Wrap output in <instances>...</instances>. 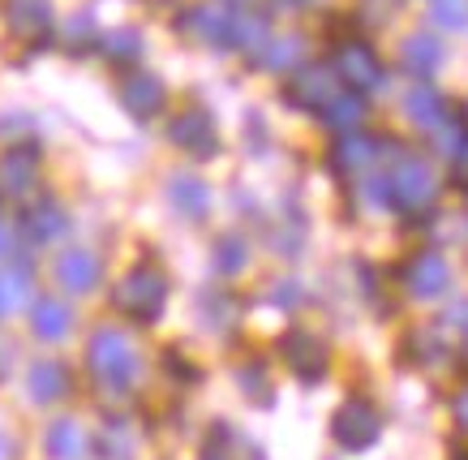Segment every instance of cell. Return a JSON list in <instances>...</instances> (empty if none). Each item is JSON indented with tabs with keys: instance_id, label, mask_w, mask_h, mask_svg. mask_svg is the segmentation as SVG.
I'll return each mask as SVG.
<instances>
[{
	"instance_id": "cell-1",
	"label": "cell",
	"mask_w": 468,
	"mask_h": 460,
	"mask_svg": "<svg viewBox=\"0 0 468 460\" xmlns=\"http://www.w3.org/2000/svg\"><path fill=\"white\" fill-rule=\"evenodd\" d=\"M86 366L90 379L100 383V391L108 396H129L138 374H143V358L121 327H95L86 340Z\"/></svg>"
},
{
	"instance_id": "cell-2",
	"label": "cell",
	"mask_w": 468,
	"mask_h": 460,
	"mask_svg": "<svg viewBox=\"0 0 468 460\" xmlns=\"http://www.w3.org/2000/svg\"><path fill=\"white\" fill-rule=\"evenodd\" d=\"M168 293H172V284H168V275H164V267L138 262V267H129V272L121 275V284L112 288V310L133 318V323H143V327H151V323L164 318Z\"/></svg>"
},
{
	"instance_id": "cell-3",
	"label": "cell",
	"mask_w": 468,
	"mask_h": 460,
	"mask_svg": "<svg viewBox=\"0 0 468 460\" xmlns=\"http://www.w3.org/2000/svg\"><path fill=\"white\" fill-rule=\"evenodd\" d=\"M387 207H399V211H426L434 207L439 198V177L430 168L426 155H399L396 151V164L387 168Z\"/></svg>"
},
{
	"instance_id": "cell-4",
	"label": "cell",
	"mask_w": 468,
	"mask_h": 460,
	"mask_svg": "<svg viewBox=\"0 0 468 460\" xmlns=\"http://www.w3.org/2000/svg\"><path fill=\"white\" fill-rule=\"evenodd\" d=\"M176 30H181L189 44L232 52L237 48V9H224V5H189L176 17Z\"/></svg>"
},
{
	"instance_id": "cell-5",
	"label": "cell",
	"mask_w": 468,
	"mask_h": 460,
	"mask_svg": "<svg viewBox=\"0 0 468 460\" xmlns=\"http://www.w3.org/2000/svg\"><path fill=\"white\" fill-rule=\"evenodd\" d=\"M383 434V413L374 409L361 396H348V401L331 413V439L344 447V452H366V447L378 444Z\"/></svg>"
},
{
	"instance_id": "cell-6",
	"label": "cell",
	"mask_w": 468,
	"mask_h": 460,
	"mask_svg": "<svg viewBox=\"0 0 468 460\" xmlns=\"http://www.w3.org/2000/svg\"><path fill=\"white\" fill-rule=\"evenodd\" d=\"M344 91L335 65H297L284 82V100L301 112H323L326 103Z\"/></svg>"
},
{
	"instance_id": "cell-7",
	"label": "cell",
	"mask_w": 468,
	"mask_h": 460,
	"mask_svg": "<svg viewBox=\"0 0 468 460\" xmlns=\"http://www.w3.org/2000/svg\"><path fill=\"white\" fill-rule=\"evenodd\" d=\"M39 189V146L14 143L0 151V202H27Z\"/></svg>"
},
{
	"instance_id": "cell-8",
	"label": "cell",
	"mask_w": 468,
	"mask_h": 460,
	"mask_svg": "<svg viewBox=\"0 0 468 460\" xmlns=\"http://www.w3.org/2000/svg\"><path fill=\"white\" fill-rule=\"evenodd\" d=\"M387 155H396V143H387L378 134L348 130V134H340V143L331 146V168L340 177H366Z\"/></svg>"
},
{
	"instance_id": "cell-9",
	"label": "cell",
	"mask_w": 468,
	"mask_h": 460,
	"mask_svg": "<svg viewBox=\"0 0 468 460\" xmlns=\"http://www.w3.org/2000/svg\"><path fill=\"white\" fill-rule=\"evenodd\" d=\"M168 143L176 151L194 159H215L219 155V130H215V116L207 108H185L168 121Z\"/></svg>"
},
{
	"instance_id": "cell-10",
	"label": "cell",
	"mask_w": 468,
	"mask_h": 460,
	"mask_svg": "<svg viewBox=\"0 0 468 460\" xmlns=\"http://www.w3.org/2000/svg\"><path fill=\"white\" fill-rule=\"evenodd\" d=\"M280 358H284V366L297 374L301 383H318L326 374L331 353H326L323 336H314V331H305V327H288L284 336H280Z\"/></svg>"
},
{
	"instance_id": "cell-11",
	"label": "cell",
	"mask_w": 468,
	"mask_h": 460,
	"mask_svg": "<svg viewBox=\"0 0 468 460\" xmlns=\"http://www.w3.org/2000/svg\"><path fill=\"white\" fill-rule=\"evenodd\" d=\"M399 280L409 288V297L434 302V297H442V293L452 288V267H447V259H442L439 250H421V254L409 259V267L399 272Z\"/></svg>"
},
{
	"instance_id": "cell-12",
	"label": "cell",
	"mask_w": 468,
	"mask_h": 460,
	"mask_svg": "<svg viewBox=\"0 0 468 460\" xmlns=\"http://www.w3.org/2000/svg\"><path fill=\"white\" fill-rule=\"evenodd\" d=\"M335 73H340L344 87H353L356 95H366V91H378L383 87V60L374 57V48L356 44V39H348V44H340V52H335Z\"/></svg>"
},
{
	"instance_id": "cell-13",
	"label": "cell",
	"mask_w": 468,
	"mask_h": 460,
	"mask_svg": "<svg viewBox=\"0 0 468 460\" xmlns=\"http://www.w3.org/2000/svg\"><path fill=\"white\" fill-rule=\"evenodd\" d=\"M116 95H121V108H125L133 121H151V116H159L164 112V103H168V87L146 70L125 73L121 87H116Z\"/></svg>"
},
{
	"instance_id": "cell-14",
	"label": "cell",
	"mask_w": 468,
	"mask_h": 460,
	"mask_svg": "<svg viewBox=\"0 0 468 460\" xmlns=\"http://www.w3.org/2000/svg\"><path fill=\"white\" fill-rule=\"evenodd\" d=\"M103 280V259L95 250H86V245H73L57 259V284L73 297H86V293H95Z\"/></svg>"
},
{
	"instance_id": "cell-15",
	"label": "cell",
	"mask_w": 468,
	"mask_h": 460,
	"mask_svg": "<svg viewBox=\"0 0 468 460\" xmlns=\"http://www.w3.org/2000/svg\"><path fill=\"white\" fill-rule=\"evenodd\" d=\"M73 391V370L65 366V361L57 358H39V361H30V370H27V396L30 404H60L65 396Z\"/></svg>"
},
{
	"instance_id": "cell-16",
	"label": "cell",
	"mask_w": 468,
	"mask_h": 460,
	"mask_svg": "<svg viewBox=\"0 0 468 460\" xmlns=\"http://www.w3.org/2000/svg\"><path fill=\"white\" fill-rule=\"evenodd\" d=\"M164 194H168V207L176 211L181 219H189V224H202V219L211 216V186L202 181V177L194 173H172L168 186H164Z\"/></svg>"
},
{
	"instance_id": "cell-17",
	"label": "cell",
	"mask_w": 468,
	"mask_h": 460,
	"mask_svg": "<svg viewBox=\"0 0 468 460\" xmlns=\"http://www.w3.org/2000/svg\"><path fill=\"white\" fill-rule=\"evenodd\" d=\"M5 22H9V35H14V39H22V44H43L48 30H52V9H48V0H9Z\"/></svg>"
},
{
	"instance_id": "cell-18",
	"label": "cell",
	"mask_w": 468,
	"mask_h": 460,
	"mask_svg": "<svg viewBox=\"0 0 468 460\" xmlns=\"http://www.w3.org/2000/svg\"><path fill=\"white\" fill-rule=\"evenodd\" d=\"M30 331L43 345H60L73 331V310L60 297H35L30 302Z\"/></svg>"
},
{
	"instance_id": "cell-19",
	"label": "cell",
	"mask_w": 468,
	"mask_h": 460,
	"mask_svg": "<svg viewBox=\"0 0 468 460\" xmlns=\"http://www.w3.org/2000/svg\"><path fill=\"white\" fill-rule=\"evenodd\" d=\"M65 229H69V216H65V207H60V202H52V198H39L27 216H22V237H27L30 245L57 241Z\"/></svg>"
},
{
	"instance_id": "cell-20",
	"label": "cell",
	"mask_w": 468,
	"mask_h": 460,
	"mask_svg": "<svg viewBox=\"0 0 468 460\" xmlns=\"http://www.w3.org/2000/svg\"><path fill=\"white\" fill-rule=\"evenodd\" d=\"M404 112H409V121L412 125H421V130H439L442 121L452 116V103L442 100L439 91L430 87V82H417V87L404 95Z\"/></svg>"
},
{
	"instance_id": "cell-21",
	"label": "cell",
	"mask_w": 468,
	"mask_h": 460,
	"mask_svg": "<svg viewBox=\"0 0 468 460\" xmlns=\"http://www.w3.org/2000/svg\"><path fill=\"white\" fill-rule=\"evenodd\" d=\"M198 318L207 331L228 336V331L237 327V318H241V302L228 288H207V293H198Z\"/></svg>"
},
{
	"instance_id": "cell-22",
	"label": "cell",
	"mask_w": 468,
	"mask_h": 460,
	"mask_svg": "<svg viewBox=\"0 0 468 460\" xmlns=\"http://www.w3.org/2000/svg\"><path fill=\"white\" fill-rule=\"evenodd\" d=\"M86 452V434L73 417H57L48 431H43V456L48 460H78Z\"/></svg>"
},
{
	"instance_id": "cell-23",
	"label": "cell",
	"mask_w": 468,
	"mask_h": 460,
	"mask_svg": "<svg viewBox=\"0 0 468 460\" xmlns=\"http://www.w3.org/2000/svg\"><path fill=\"white\" fill-rule=\"evenodd\" d=\"M301 57H305V39L301 35H271L267 44L258 48L254 65H262V70H275V73H288V70H297Z\"/></svg>"
},
{
	"instance_id": "cell-24",
	"label": "cell",
	"mask_w": 468,
	"mask_h": 460,
	"mask_svg": "<svg viewBox=\"0 0 468 460\" xmlns=\"http://www.w3.org/2000/svg\"><path fill=\"white\" fill-rule=\"evenodd\" d=\"M399 57H404V70L417 73V78H430V73L442 65V44L439 35H426V30H412L404 48H399Z\"/></svg>"
},
{
	"instance_id": "cell-25",
	"label": "cell",
	"mask_w": 468,
	"mask_h": 460,
	"mask_svg": "<svg viewBox=\"0 0 468 460\" xmlns=\"http://www.w3.org/2000/svg\"><path fill=\"white\" fill-rule=\"evenodd\" d=\"M318 116H323L326 130L348 134V130H356V125H361V116H366V103H361V95H356V91H340V95L326 103Z\"/></svg>"
},
{
	"instance_id": "cell-26",
	"label": "cell",
	"mask_w": 468,
	"mask_h": 460,
	"mask_svg": "<svg viewBox=\"0 0 468 460\" xmlns=\"http://www.w3.org/2000/svg\"><path fill=\"white\" fill-rule=\"evenodd\" d=\"M211 267H215V275H224V280L241 275L245 267H250V245H245V237L224 232V237L215 241V250H211Z\"/></svg>"
},
{
	"instance_id": "cell-27",
	"label": "cell",
	"mask_w": 468,
	"mask_h": 460,
	"mask_svg": "<svg viewBox=\"0 0 468 460\" xmlns=\"http://www.w3.org/2000/svg\"><path fill=\"white\" fill-rule=\"evenodd\" d=\"M138 447V434L129 426V417H108L100 431V456L103 460H129Z\"/></svg>"
},
{
	"instance_id": "cell-28",
	"label": "cell",
	"mask_w": 468,
	"mask_h": 460,
	"mask_svg": "<svg viewBox=\"0 0 468 460\" xmlns=\"http://www.w3.org/2000/svg\"><path fill=\"white\" fill-rule=\"evenodd\" d=\"M95 44H100V52L112 60V65H133V60L143 57V35H138L133 27L108 30V35H100Z\"/></svg>"
},
{
	"instance_id": "cell-29",
	"label": "cell",
	"mask_w": 468,
	"mask_h": 460,
	"mask_svg": "<svg viewBox=\"0 0 468 460\" xmlns=\"http://www.w3.org/2000/svg\"><path fill=\"white\" fill-rule=\"evenodd\" d=\"M237 388H241L245 401L258 404V409H271V404H275V388H271L267 366H262V361H245V366H237Z\"/></svg>"
},
{
	"instance_id": "cell-30",
	"label": "cell",
	"mask_w": 468,
	"mask_h": 460,
	"mask_svg": "<svg viewBox=\"0 0 468 460\" xmlns=\"http://www.w3.org/2000/svg\"><path fill=\"white\" fill-rule=\"evenodd\" d=\"M30 262H14V267H5L0 272V302H5V310L9 305H22L30 297Z\"/></svg>"
},
{
	"instance_id": "cell-31",
	"label": "cell",
	"mask_w": 468,
	"mask_h": 460,
	"mask_svg": "<svg viewBox=\"0 0 468 460\" xmlns=\"http://www.w3.org/2000/svg\"><path fill=\"white\" fill-rule=\"evenodd\" d=\"M396 5H399V0H356L353 17L361 22V27L378 30V27H387V22L396 17Z\"/></svg>"
},
{
	"instance_id": "cell-32",
	"label": "cell",
	"mask_w": 468,
	"mask_h": 460,
	"mask_svg": "<svg viewBox=\"0 0 468 460\" xmlns=\"http://www.w3.org/2000/svg\"><path fill=\"white\" fill-rule=\"evenodd\" d=\"M430 17L447 30L468 27V0H430Z\"/></svg>"
},
{
	"instance_id": "cell-33",
	"label": "cell",
	"mask_w": 468,
	"mask_h": 460,
	"mask_svg": "<svg viewBox=\"0 0 468 460\" xmlns=\"http://www.w3.org/2000/svg\"><path fill=\"white\" fill-rule=\"evenodd\" d=\"M95 39H100V35H95V22H90V14H78L69 27H65V44H69L73 52H78V48H86V44H95Z\"/></svg>"
},
{
	"instance_id": "cell-34",
	"label": "cell",
	"mask_w": 468,
	"mask_h": 460,
	"mask_svg": "<svg viewBox=\"0 0 468 460\" xmlns=\"http://www.w3.org/2000/svg\"><path fill=\"white\" fill-rule=\"evenodd\" d=\"M301 284L297 280H275V288H271V302L280 305V310H292V305H301Z\"/></svg>"
},
{
	"instance_id": "cell-35",
	"label": "cell",
	"mask_w": 468,
	"mask_h": 460,
	"mask_svg": "<svg viewBox=\"0 0 468 460\" xmlns=\"http://www.w3.org/2000/svg\"><path fill=\"white\" fill-rule=\"evenodd\" d=\"M452 177H455V186L468 189V134L460 138V146L452 151Z\"/></svg>"
},
{
	"instance_id": "cell-36",
	"label": "cell",
	"mask_w": 468,
	"mask_h": 460,
	"mask_svg": "<svg viewBox=\"0 0 468 460\" xmlns=\"http://www.w3.org/2000/svg\"><path fill=\"white\" fill-rule=\"evenodd\" d=\"M168 370L176 374V379H189V383H194V379H198V370H194V366H189V361H181V353H176V348H168Z\"/></svg>"
},
{
	"instance_id": "cell-37",
	"label": "cell",
	"mask_w": 468,
	"mask_h": 460,
	"mask_svg": "<svg viewBox=\"0 0 468 460\" xmlns=\"http://www.w3.org/2000/svg\"><path fill=\"white\" fill-rule=\"evenodd\" d=\"M447 327H455V331H464L468 336V302H460V305H452V310H447Z\"/></svg>"
},
{
	"instance_id": "cell-38",
	"label": "cell",
	"mask_w": 468,
	"mask_h": 460,
	"mask_svg": "<svg viewBox=\"0 0 468 460\" xmlns=\"http://www.w3.org/2000/svg\"><path fill=\"white\" fill-rule=\"evenodd\" d=\"M14 259V229L0 219V262H9Z\"/></svg>"
},
{
	"instance_id": "cell-39",
	"label": "cell",
	"mask_w": 468,
	"mask_h": 460,
	"mask_svg": "<svg viewBox=\"0 0 468 460\" xmlns=\"http://www.w3.org/2000/svg\"><path fill=\"white\" fill-rule=\"evenodd\" d=\"M452 413H455V422H460V431L468 434V391H460L455 396V404H452Z\"/></svg>"
},
{
	"instance_id": "cell-40",
	"label": "cell",
	"mask_w": 468,
	"mask_h": 460,
	"mask_svg": "<svg viewBox=\"0 0 468 460\" xmlns=\"http://www.w3.org/2000/svg\"><path fill=\"white\" fill-rule=\"evenodd\" d=\"M14 439H9V434H0V460H14Z\"/></svg>"
},
{
	"instance_id": "cell-41",
	"label": "cell",
	"mask_w": 468,
	"mask_h": 460,
	"mask_svg": "<svg viewBox=\"0 0 468 460\" xmlns=\"http://www.w3.org/2000/svg\"><path fill=\"white\" fill-rule=\"evenodd\" d=\"M202 460H228L224 452H215V447H207V452H202Z\"/></svg>"
},
{
	"instance_id": "cell-42",
	"label": "cell",
	"mask_w": 468,
	"mask_h": 460,
	"mask_svg": "<svg viewBox=\"0 0 468 460\" xmlns=\"http://www.w3.org/2000/svg\"><path fill=\"white\" fill-rule=\"evenodd\" d=\"M297 5H314V0H297Z\"/></svg>"
},
{
	"instance_id": "cell-43",
	"label": "cell",
	"mask_w": 468,
	"mask_h": 460,
	"mask_svg": "<svg viewBox=\"0 0 468 460\" xmlns=\"http://www.w3.org/2000/svg\"><path fill=\"white\" fill-rule=\"evenodd\" d=\"M0 315H5V302H0Z\"/></svg>"
},
{
	"instance_id": "cell-44",
	"label": "cell",
	"mask_w": 468,
	"mask_h": 460,
	"mask_svg": "<svg viewBox=\"0 0 468 460\" xmlns=\"http://www.w3.org/2000/svg\"><path fill=\"white\" fill-rule=\"evenodd\" d=\"M464 460H468V456H464Z\"/></svg>"
}]
</instances>
